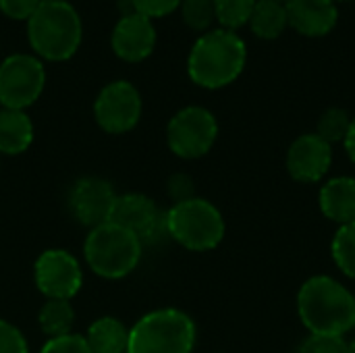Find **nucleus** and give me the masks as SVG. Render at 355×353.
<instances>
[{
	"mask_svg": "<svg viewBox=\"0 0 355 353\" xmlns=\"http://www.w3.org/2000/svg\"><path fill=\"white\" fill-rule=\"evenodd\" d=\"M141 241L131 231L110 221L89 229L83 243L87 266L102 279H123L131 275L141 260Z\"/></svg>",
	"mask_w": 355,
	"mask_h": 353,
	"instance_id": "obj_5",
	"label": "nucleus"
},
{
	"mask_svg": "<svg viewBox=\"0 0 355 353\" xmlns=\"http://www.w3.org/2000/svg\"><path fill=\"white\" fill-rule=\"evenodd\" d=\"M44 2H46V0H44Z\"/></svg>",
	"mask_w": 355,
	"mask_h": 353,
	"instance_id": "obj_36",
	"label": "nucleus"
},
{
	"mask_svg": "<svg viewBox=\"0 0 355 353\" xmlns=\"http://www.w3.org/2000/svg\"><path fill=\"white\" fill-rule=\"evenodd\" d=\"M248 27L260 40H277L289 27L287 6L281 0H258Z\"/></svg>",
	"mask_w": 355,
	"mask_h": 353,
	"instance_id": "obj_18",
	"label": "nucleus"
},
{
	"mask_svg": "<svg viewBox=\"0 0 355 353\" xmlns=\"http://www.w3.org/2000/svg\"><path fill=\"white\" fill-rule=\"evenodd\" d=\"M331 254H333L337 268L345 277L355 279V223L337 229L333 243H331Z\"/></svg>",
	"mask_w": 355,
	"mask_h": 353,
	"instance_id": "obj_22",
	"label": "nucleus"
},
{
	"mask_svg": "<svg viewBox=\"0 0 355 353\" xmlns=\"http://www.w3.org/2000/svg\"><path fill=\"white\" fill-rule=\"evenodd\" d=\"M168 237L191 252H210L225 239V218L220 210L204 200L191 198L173 204L166 212Z\"/></svg>",
	"mask_w": 355,
	"mask_h": 353,
	"instance_id": "obj_6",
	"label": "nucleus"
},
{
	"mask_svg": "<svg viewBox=\"0 0 355 353\" xmlns=\"http://www.w3.org/2000/svg\"><path fill=\"white\" fill-rule=\"evenodd\" d=\"M44 0H0V12L15 21H29Z\"/></svg>",
	"mask_w": 355,
	"mask_h": 353,
	"instance_id": "obj_29",
	"label": "nucleus"
},
{
	"mask_svg": "<svg viewBox=\"0 0 355 353\" xmlns=\"http://www.w3.org/2000/svg\"><path fill=\"white\" fill-rule=\"evenodd\" d=\"M248 62V46L237 31L223 27L202 33L189 50L187 75L204 89H220L237 81Z\"/></svg>",
	"mask_w": 355,
	"mask_h": 353,
	"instance_id": "obj_2",
	"label": "nucleus"
},
{
	"mask_svg": "<svg viewBox=\"0 0 355 353\" xmlns=\"http://www.w3.org/2000/svg\"><path fill=\"white\" fill-rule=\"evenodd\" d=\"M333 2H337V4H339V2H349V0H333Z\"/></svg>",
	"mask_w": 355,
	"mask_h": 353,
	"instance_id": "obj_33",
	"label": "nucleus"
},
{
	"mask_svg": "<svg viewBox=\"0 0 355 353\" xmlns=\"http://www.w3.org/2000/svg\"><path fill=\"white\" fill-rule=\"evenodd\" d=\"M110 223L121 225L131 231L141 246H158L168 237L166 212H162L156 202L144 193H123L116 196Z\"/></svg>",
	"mask_w": 355,
	"mask_h": 353,
	"instance_id": "obj_9",
	"label": "nucleus"
},
{
	"mask_svg": "<svg viewBox=\"0 0 355 353\" xmlns=\"http://www.w3.org/2000/svg\"><path fill=\"white\" fill-rule=\"evenodd\" d=\"M46 71L35 54H10L0 62L2 108L25 110L44 92Z\"/></svg>",
	"mask_w": 355,
	"mask_h": 353,
	"instance_id": "obj_8",
	"label": "nucleus"
},
{
	"mask_svg": "<svg viewBox=\"0 0 355 353\" xmlns=\"http://www.w3.org/2000/svg\"><path fill=\"white\" fill-rule=\"evenodd\" d=\"M116 202L114 187L100 177L79 179L69 193V210L83 227H100L110 221Z\"/></svg>",
	"mask_w": 355,
	"mask_h": 353,
	"instance_id": "obj_12",
	"label": "nucleus"
},
{
	"mask_svg": "<svg viewBox=\"0 0 355 353\" xmlns=\"http://www.w3.org/2000/svg\"><path fill=\"white\" fill-rule=\"evenodd\" d=\"M295 353H347V341L345 337L308 335Z\"/></svg>",
	"mask_w": 355,
	"mask_h": 353,
	"instance_id": "obj_25",
	"label": "nucleus"
},
{
	"mask_svg": "<svg viewBox=\"0 0 355 353\" xmlns=\"http://www.w3.org/2000/svg\"><path fill=\"white\" fill-rule=\"evenodd\" d=\"M85 341L92 353H127L129 329L121 320L106 316L89 325Z\"/></svg>",
	"mask_w": 355,
	"mask_h": 353,
	"instance_id": "obj_19",
	"label": "nucleus"
},
{
	"mask_svg": "<svg viewBox=\"0 0 355 353\" xmlns=\"http://www.w3.org/2000/svg\"><path fill=\"white\" fill-rule=\"evenodd\" d=\"M135 12L148 17V19H158L166 17L175 10H179L181 0H129Z\"/></svg>",
	"mask_w": 355,
	"mask_h": 353,
	"instance_id": "obj_27",
	"label": "nucleus"
},
{
	"mask_svg": "<svg viewBox=\"0 0 355 353\" xmlns=\"http://www.w3.org/2000/svg\"><path fill=\"white\" fill-rule=\"evenodd\" d=\"M352 119L349 112L345 108H339V106H331L327 108L318 123H316V135H320L324 141H329L331 146L335 144H343L345 137H347V131L352 127Z\"/></svg>",
	"mask_w": 355,
	"mask_h": 353,
	"instance_id": "obj_21",
	"label": "nucleus"
},
{
	"mask_svg": "<svg viewBox=\"0 0 355 353\" xmlns=\"http://www.w3.org/2000/svg\"><path fill=\"white\" fill-rule=\"evenodd\" d=\"M0 353H29L23 333L15 325L2 318H0Z\"/></svg>",
	"mask_w": 355,
	"mask_h": 353,
	"instance_id": "obj_28",
	"label": "nucleus"
},
{
	"mask_svg": "<svg viewBox=\"0 0 355 353\" xmlns=\"http://www.w3.org/2000/svg\"><path fill=\"white\" fill-rule=\"evenodd\" d=\"M297 314L310 335L345 337L355 329V295L337 279L316 275L300 287Z\"/></svg>",
	"mask_w": 355,
	"mask_h": 353,
	"instance_id": "obj_1",
	"label": "nucleus"
},
{
	"mask_svg": "<svg viewBox=\"0 0 355 353\" xmlns=\"http://www.w3.org/2000/svg\"><path fill=\"white\" fill-rule=\"evenodd\" d=\"M285 166L293 181L318 183L333 166V146L316 133H304L291 141Z\"/></svg>",
	"mask_w": 355,
	"mask_h": 353,
	"instance_id": "obj_13",
	"label": "nucleus"
},
{
	"mask_svg": "<svg viewBox=\"0 0 355 353\" xmlns=\"http://www.w3.org/2000/svg\"><path fill=\"white\" fill-rule=\"evenodd\" d=\"M94 119L106 133L131 131L141 119V96L129 81H112L102 87L94 102Z\"/></svg>",
	"mask_w": 355,
	"mask_h": 353,
	"instance_id": "obj_10",
	"label": "nucleus"
},
{
	"mask_svg": "<svg viewBox=\"0 0 355 353\" xmlns=\"http://www.w3.org/2000/svg\"><path fill=\"white\" fill-rule=\"evenodd\" d=\"M40 353H92V350H89V345H87L83 335L69 333L64 337L48 339Z\"/></svg>",
	"mask_w": 355,
	"mask_h": 353,
	"instance_id": "obj_26",
	"label": "nucleus"
},
{
	"mask_svg": "<svg viewBox=\"0 0 355 353\" xmlns=\"http://www.w3.org/2000/svg\"><path fill=\"white\" fill-rule=\"evenodd\" d=\"M179 10H181L183 23L189 29L198 31L200 35L210 31L212 25L216 23L214 0H181Z\"/></svg>",
	"mask_w": 355,
	"mask_h": 353,
	"instance_id": "obj_24",
	"label": "nucleus"
},
{
	"mask_svg": "<svg viewBox=\"0 0 355 353\" xmlns=\"http://www.w3.org/2000/svg\"><path fill=\"white\" fill-rule=\"evenodd\" d=\"M33 279L48 300H71L83 285L81 264L67 250H46L37 256Z\"/></svg>",
	"mask_w": 355,
	"mask_h": 353,
	"instance_id": "obj_11",
	"label": "nucleus"
},
{
	"mask_svg": "<svg viewBox=\"0 0 355 353\" xmlns=\"http://www.w3.org/2000/svg\"><path fill=\"white\" fill-rule=\"evenodd\" d=\"M281 2H287V0H281Z\"/></svg>",
	"mask_w": 355,
	"mask_h": 353,
	"instance_id": "obj_35",
	"label": "nucleus"
},
{
	"mask_svg": "<svg viewBox=\"0 0 355 353\" xmlns=\"http://www.w3.org/2000/svg\"><path fill=\"white\" fill-rule=\"evenodd\" d=\"M37 320L44 335H48V339H56L71 333L75 322V312L67 300H48L42 306Z\"/></svg>",
	"mask_w": 355,
	"mask_h": 353,
	"instance_id": "obj_20",
	"label": "nucleus"
},
{
	"mask_svg": "<svg viewBox=\"0 0 355 353\" xmlns=\"http://www.w3.org/2000/svg\"><path fill=\"white\" fill-rule=\"evenodd\" d=\"M196 337V322L189 314L162 308L141 316L129 329L127 353H191Z\"/></svg>",
	"mask_w": 355,
	"mask_h": 353,
	"instance_id": "obj_4",
	"label": "nucleus"
},
{
	"mask_svg": "<svg viewBox=\"0 0 355 353\" xmlns=\"http://www.w3.org/2000/svg\"><path fill=\"white\" fill-rule=\"evenodd\" d=\"M33 141V123L25 110H0V154H23Z\"/></svg>",
	"mask_w": 355,
	"mask_h": 353,
	"instance_id": "obj_17",
	"label": "nucleus"
},
{
	"mask_svg": "<svg viewBox=\"0 0 355 353\" xmlns=\"http://www.w3.org/2000/svg\"><path fill=\"white\" fill-rule=\"evenodd\" d=\"M156 40H158V35H156V27H154L152 19H148L139 12L123 15L110 33L112 52L125 62L146 60L154 52Z\"/></svg>",
	"mask_w": 355,
	"mask_h": 353,
	"instance_id": "obj_14",
	"label": "nucleus"
},
{
	"mask_svg": "<svg viewBox=\"0 0 355 353\" xmlns=\"http://www.w3.org/2000/svg\"><path fill=\"white\" fill-rule=\"evenodd\" d=\"M320 212L337 223L339 227L355 223V179L354 177H335L329 179L318 193Z\"/></svg>",
	"mask_w": 355,
	"mask_h": 353,
	"instance_id": "obj_16",
	"label": "nucleus"
},
{
	"mask_svg": "<svg viewBox=\"0 0 355 353\" xmlns=\"http://www.w3.org/2000/svg\"><path fill=\"white\" fill-rule=\"evenodd\" d=\"M27 40L37 58L69 60L83 40L81 17L67 0H46L27 21Z\"/></svg>",
	"mask_w": 355,
	"mask_h": 353,
	"instance_id": "obj_3",
	"label": "nucleus"
},
{
	"mask_svg": "<svg viewBox=\"0 0 355 353\" xmlns=\"http://www.w3.org/2000/svg\"><path fill=\"white\" fill-rule=\"evenodd\" d=\"M218 137V121L204 106L181 108L166 127V144L171 152L183 160L206 156Z\"/></svg>",
	"mask_w": 355,
	"mask_h": 353,
	"instance_id": "obj_7",
	"label": "nucleus"
},
{
	"mask_svg": "<svg viewBox=\"0 0 355 353\" xmlns=\"http://www.w3.org/2000/svg\"><path fill=\"white\" fill-rule=\"evenodd\" d=\"M256 2L258 0H214L216 23L229 31L241 29L250 23Z\"/></svg>",
	"mask_w": 355,
	"mask_h": 353,
	"instance_id": "obj_23",
	"label": "nucleus"
},
{
	"mask_svg": "<svg viewBox=\"0 0 355 353\" xmlns=\"http://www.w3.org/2000/svg\"><path fill=\"white\" fill-rule=\"evenodd\" d=\"M289 27L306 37H324L339 23V6L333 0H287Z\"/></svg>",
	"mask_w": 355,
	"mask_h": 353,
	"instance_id": "obj_15",
	"label": "nucleus"
},
{
	"mask_svg": "<svg viewBox=\"0 0 355 353\" xmlns=\"http://www.w3.org/2000/svg\"><path fill=\"white\" fill-rule=\"evenodd\" d=\"M347 353H355V337L352 341H347Z\"/></svg>",
	"mask_w": 355,
	"mask_h": 353,
	"instance_id": "obj_32",
	"label": "nucleus"
},
{
	"mask_svg": "<svg viewBox=\"0 0 355 353\" xmlns=\"http://www.w3.org/2000/svg\"><path fill=\"white\" fill-rule=\"evenodd\" d=\"M166 191L173 200V204H179V202H185V200H191L196 198V189H193V179L185 173H175L171 175L168 183H166Z\"/></svg>",
	"mask_w": 355,
	"mask_h": 353,
	"instance_id": "obj_30",
	"label": "nucleus"
},
{
	"mask_svg": "<svg viewBox=\"0 0 355 353\" xmlns=\"http://www.w3.org/2000/svg\"><path fill=\"white\" fill-rule=\"evenodd\" d=\"M343 148H345L349 160L355 164V117L352 119V127H349V131H347V137H345V141H343Z\"/></svg>",
	"mask_w": 355,
	"mask_h": 353,
	"instance_id": "obj_31",
	"label": "nucleus"
},
{
	"mask_svg": "<svg viewBox=\"0 0 355 353\" xmlns=\"http://www.w3.org/2000/svg\"><path fill=\"white\" fill-rule=\"evenodd\" d=\"M0 110H2V104H0Z\"/></svg>",
	"mask_w": 355,
	"mask_h": 353,
	"instance_id": "obj_34",
	"label": "nucleus"
}]
</instances>
